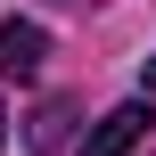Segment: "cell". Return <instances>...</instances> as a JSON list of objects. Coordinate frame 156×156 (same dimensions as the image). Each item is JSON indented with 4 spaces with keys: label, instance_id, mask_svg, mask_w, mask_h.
Wrapping results in <instances>:
<instances>
[{
    "label": "cell",
    "instance_id": "6da1fadb",
    "mask_svg": "<svg viewBox=\"0 0 156 156\" xmlns=\"http://www.w3.org/2000/svg\"><path fill=\"white\" fill-rule=\"evenodd\" d=\"M140 140H148V99H123V107H107V115L90 123L82 156H132Z\"/></svg>",
    "mask_w": 156,
    "mask_h": 156
},
{
    "label": "cell",
    "instance_id": "7a4b0ae2",
    "mask_svg": "<svg viewBox=\"0 0 156 156\" xmlns=\"http://www.w3.org/2000/svg\"><path fill=\"white\" fill-rule=\"evenodd\" d=\"M41 58H49V33H41V25H25V16H8V25H0V82L41 74Z\"/></svg>",
    "mask_w": 156,
    "mask_h": 156
},
{
    "label": "cell",
    "instance_id": "3957f363",
    "mask_svg": "<svg viewBox=\"0 0 156 156\" xmlns=\"http://www.w3.org/2000/svg\"><path fill=\"white\" fill-rule=\"evenodd\" d=\"M66 123H74V99H41V115H33V148H66Z\"/></svg>",
    "mask_w": 156,
    "mask_h": 156
},
{
    "label": "cell",
    "instance_id": "277c9868",
    "mask_svg": "<svg viewBox=\"0 0 156 156\" xmlns=\"http://www.w3.org/2000/svg\"><path fill=\"white\" fill-rule=\"evenodd\" d=\"M140 90H148V107H156V58H148V66H140Z\"/></svg>",
    "mask_w": 156,
    "mask_h": 156
},
{
    "label": "cell",
    "instance_id": "5b68a950",
    "mask_svg": "<svg viewBox=\"0 0 156 156\" xmlns=\"http://www.w3.org/2000/svg\"><path fill=\"white\" fill-rule=\"evenodd\" d=\"M66 8H82V0H66Z\"/></svg>",
    "mask_w": 156,
    "mask_h": 156
},
{
    "label": "cell",
    "instance_id": "8992f818",
    "mask_svg": "<svg viewBox=\"0 0 156 156\" xmlns=\"http://www.w3.org/2000/svg\"><path fill=\"white\" fill-rule=\"evenodd\" d=\"M0 123H8V115H0ZM0 140H8V132H0Z\"/></svg>",
    "mask_w": 156,
    "mask_h": 156
}]
</instances>
